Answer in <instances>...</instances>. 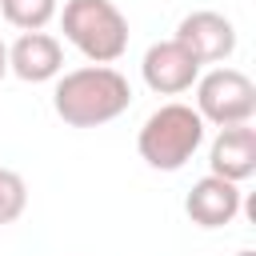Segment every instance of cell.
Masks as SVG:
<instances>
[{
	"mask_svg": "<svg viewBox=\"0 0 256 256\" xmlns=\"http://www.w3.org/2000/svg\"><path fill=\"white\" fill-rule=\"evenodd\" d=\"M132 104V84L112 64H84L56 76L52 108L68 128H100L124 116Z\"/></svg>",
	"mask_w": 256,
	"mask_h": 256,
	"instance_id": "obj_1",
	"label": "cell"
},
{
	"mask_svg": "<svg viewBox=\"0 0 256 256\" xmlns=\"http://www.w3.org/2000/svg\"><path fill=\"white\" fill-rule=\"evenodd\" d=\"M204 120H200V112L192 108V104H180V100H172V104H160L144 124H140V132H136V152H140V160L148 164V168H156V172H180L192 156H196V148L204 144Z\"/></svg>",
	"mask_w": 256,
	"mask_h": 256,
	"instance_id": "obj_2",
	"label": "cell"
},
{
	"mask_svg": "<svg viewBox=\"0 0 256 256\" xmlns=\"http://www.w3.org/2000/svg\"><path fill=\"white\" fill-rule=\"evenodd\" d=\"M60 16L64 40L92 64H116L128 52V16L112 0H68Z\"/></svg>",
	"mask_w": 256,
	"mask_h": 256,
	"instance_id": "obj_3",
	"label": "cell"
},
{
	"mask_svg": "<svg viewBox=\"0 0 256 256\" xmlns=\"http://www.w3.org/2000/svg\"><path fill=\"white\" fill-rule=\"evenodd\" d=\"M196 112L204 124L228 128V124H252L256 116V84L240 68H212L196 76Z\"/></svg>",
	"mask_w": 256,
	"mask_h": 256,
	"instance_id": "obj_4",
	"label": "cell"
},
{
	"mask_svg": "<svg viewBox=\"0 0 256 256\" xmlns=\"http://www.w3.org/2000/svg\"><path fill=\"white\" fill-rule=\"evenodd\" d=\"M140 76L156 96H180L196 84L200 76V60L180 44V40H160L144 52L140 60Z\"/></svg>",
	"mask_w": 256,
	"mask_h": 256,
	"instance_id": "obj_5",
	"label": "cell"
},
{
	"mask_svg": "<svg viewBox=\"0 0 256 256\" xmlns=\"http://www.w3.org/2000/svg\"><path fill=\"white\" fill-rule=\"evenodd\" d=\"M172 40H180L200 64H224L236 52V24L228 16H220V12L200 8V12H188L176 24Z\"/></svg>",
	"mask_w": 256,
	"mask_h": 256,
	"instance_id": "obj_6",
	"label": "cell"
},
{
	"mask_svg": "<svg viewBox=\"0 0 256 256\" xmlns=\"http://www.w3.org/2000/svg\"><path fill=\"white\" fill-rule=\"evenodd\" d=\"M240 208H244L240 184L224 180V176H212V172L200 176L184 196V212H188V220L196 228H224V224H232L240 216Z\"/></svg>",
	"mask_w": 256,
	"mask_h": 256,
	"instance_id": "obj_7",
	"label": "cell"
},
{
	"mask_svg": "<svg viewBox=\"0 0 256 256\" xmlns=\"http://www.w3.org/2000/svg\"><path fill=\"white\" fill-rule=\"evenodd\" d=\"M8 72L24 84H44L64 72V44L52 32H20L8 44Z\"/></svg>",
	"mask_w": 256,
	"mask_h": 256,
	"instance_id": "obj_8",
	"label": "cell"
},
{
	"mask_svg": "<svg viewBox=\"0 0 256 256\" xmlns=\"http://www.w3.org/2000/svg\"><path fill=\"white\" fill-rule=\"evenodd\" d=\"M208 172L244 184L248 176H256V128L252 124H228L216 132L212 148H208Z\"/></svg>",
	"mask_w": 256,
	"mask_h": 256,
	"instance_id": "obj_9",
	"label": "cell"
},
{
	"mask_svg": "<svg viewBox=\"0 0 256 256\" xmlns=\"http://www.w3.org/2000/svg\"><path fill=\"white\" fill-rule=\"evenodd\" d=\"M60 0H0V16L20 32H40L56 20Z\"/></svg>",
	"mask_w": 256,
	"mask_h": 256,
	"instance_id": "obj_10",
	"label": "cell"
},
{
	"mask_svg": "<svg viewBox=\"0 0 256 256\" xmlns=\"http://www.w3.org/2000/svg\"><path fill=\"white\" fill-rule=\"evenodd\" d=\"M28 208V184L20 172L12 168H0V228L4 224H16Z\"/></svg>",
	"mask_w": 256,
	"mask_h": 256,
	"instance_id": "obj_11",
	"label": "cell"
},
{
	"mask_svg": "<svg viewBox=\"0 0 256 256\" xmlns=\"http://www.w3.org/2000/svg\"><path fill=\"white\" fill-rule=\"evenodd\" d=\"M4 76H8V44L0 40V80H4Z\"/></svg>",
	"mask_w": 256,
	"mask_h": 256,
	"instance_id": "obj_12",
	"label": "cell"
},
{
	"mask_svg": "<svg viewBox=\"0 0 256 256\" xmlns=\"http://www.w3.org/2000/svg\"><path fill=\"white\" fill-rule=\"evenodd\" d=\"M236 256H256V252H252V248H240V252H236Z\"/></svg>",
	"mask_w": 256,
	"mask_h": 256,
	"instance_id": "obj_13",
	"label": "cell"
}]
</instances>
